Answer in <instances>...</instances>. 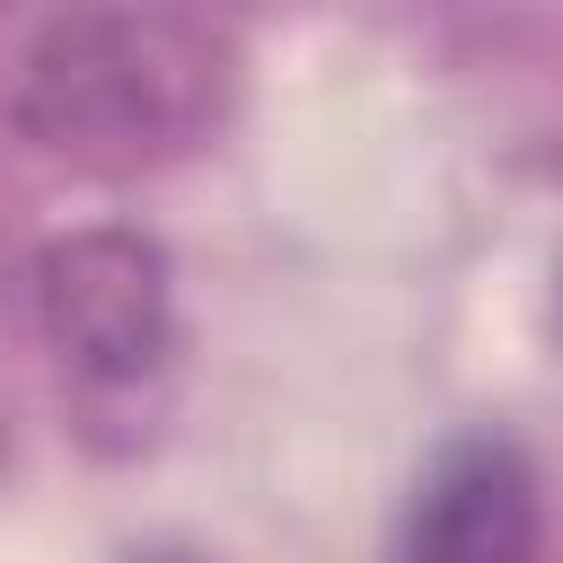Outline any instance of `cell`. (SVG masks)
<instances>
[{
  "mask_svg": "<svg viewBox=\"0 0 563 563\" xmlns=\"http://www.w3.org/2000/svg\"><path fill=\"white\" fill-rule=\"evenodd\" d=\"M229 35L185 9L53 18L18 70V132L70 167H158L229 114Z\"/></svg>",
  "mask_w": 563,
  "mask_h": 563,
  "instance_id": "1",
  "label": "cell"
},
{
  "mask_svg": "<svg viewBox=\"0 0 563 563\" xmlns=\"http://www.w3.org/2000/svg\"><path fill=\"white\" fill-rule=\"evenodd\" d=\"M545 493L510 431H457L405 493L387 563H537Z\"/></svg>",
  "mask_w": 563,
  "mask_h": 563,
  "instance_id": "3",
  "label": "cell"
},
{
  "mask_svg": "<svg viewBox=\"0 0 563 563\" xmlns=\"http://www.w3.org/2000/svg\"><path fill=\"white\" fill-rule=\"evenodd\" d=\"M35 299H44L53 352L79 387H141L167 369L176 290H167V255L141 229H79V238L44 246Z\"/></svg>",
  "mask_w": 563,
  "mask_h": 563,
  "instance_id": "2",
  "label": "cell"
}]
</instances>
